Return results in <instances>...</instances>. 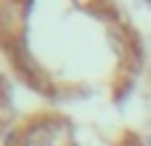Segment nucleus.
<instances>
[{"mask_svg":"<svg viewBox=\"0 0 151 146\" xmlns=\"http://www.w3.org/2000/svg\"><path fill=\"white\" fill-rule=\"evenodd\" d=\"M117 24L111 0H0V59L45 98H82L96 90L80 45Z\"/></svg>","mask_w":151,"mask_h":146,"instance_id":"nucleus-1","label":"nucleus"},{"mask_svg":"<svg viewBox=\"0 0 151 146\" xmlns=\"http://www.w3.org/2000/svg\"><path fill=\"white\" fill-rule=\"evenodd\" d=\"M5 146H90V138L69 114L42 109L24 117L11 130Z\"/></svg>","mask_w":151,"mask_h":146,"instance_id":"nucleus-2","label":"nucleus"},{"mask_svg":"<svg viewBox=\"0 0 151 146\" xmlns=\"http://www.w3.org/2000/svg\"><path fill=\"white\" fill-rule=\"evenodd\" d=\"M11 120H13V96H11L5 74L0 72V130H5Z\"/></svg>","mask_w":151,"mask_h":146,"instance_id":"nucleus-3","label":"nucleus"},{"mask_svg":"<svg viewBox=\"0 0 151 146\" xmlns=\"http://www.w3.org/2000/svg\"><path fill=\"white\" fill-rule=\"evenodd\" d=\"M149 3H151V0H149Z\"/></svg>","mask_w":151,"mask_h":146,"instance_id":"nucleus-4","label":"nucleus"}]
</instances>
